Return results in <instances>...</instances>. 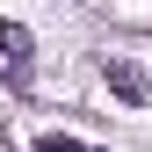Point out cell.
Masks as SVG:
<instances>
[{
    "mask_svg": "<svg viewBox=\"0 0 152 152\" xmlns=\"http://www.w3.org/2000/svg\"><path fill=\"white\" fill-rule=\"evenodd\" d=\"M36 152H102V145H80V138H58V130H44Z\"/></svg>",
    "mask_w": 152,
    "mask_h": 152,
    "instance_id": "3",
    "label": "cell"
},
{
    "mask_svg": "<svg viewBox=\"0 0 152 152\" xmlns=\"http://www.w3.org/2000/svg\"><path fill=\"white\" fill-rule=\"evenodd\" d=\"M0 51H7L15 72H29V29H22V22H0Z\"/></svg>",
    "mask_w": 152,
    "mask_h": 152,
    "instance_id": "2",
    "label": "cell"
},
{
    "mask_svg": "<svg viewBox=\"0 0 152 152\" xmlns=\"http://www.w3.org/2000/svg\"><path fill=\"white\" fill-rule=\"evenodd\" d=\"M102 80H109V94H123V102H138V109L152 102V72H145V65H130V58H109V65H102Z\"/></svg>",
    "mask_w": 152,
    "mask_h": 152,
    "instance_id": "1",
    "label": "cell"
}]
</instances>
